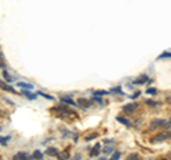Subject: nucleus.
I'll use <instances>...</instances> for the list:
<instances>
[{
    "mask_svg": "<svg viewBox=\"0 0 171 160\" xmlns=\"http://www.w3.org/2000/svg\"><path fill=\"white\" fill-rule=\"evenodd\" d=\"M168 136H170V133H160V134L154 136L153 139H151V143H161V142H164Z\"/></svg>",
    "mask_w": 171,
    "mask_h": 160,
    "instance_id": "f257e3e1",
    "label": "nucleus"
},
{
    "mask_svg": "<svg viewBox=\"0 0 171 160\" xmlns=\"http://www.w3.org/2000/svg\"><path fill=\"white\" fill-rule=\"evenodd\" d=\"M136 109H137V103H130V105L123 107V112H124V113H133Z\"/></svg>",
    "mask_w": 171,
    "mask_h": 160,
    "instance_id": "f03ea898",
    "label": "nucleus"
},
{
    "mask_svg": "<svg viewBox=\"0 0 171 160\" xmlns=\"http://www.w3.org/2000/svg\"><path fill=\"white\" fill-rule=\"evenodd\" d=\"M0 89L4 90V91H10V93H16V90L13 89L12 86H9L7 83H4V82H1L0 80Z\"/></svg>",
    "mask_w": 171,
    "mask_h": 160,
    "instance_id": "7ed1b4c3",
    "label": "nucleus"
},
{
    "mask_svg": "<svg viewBox=\"0 0 171 160\" xmlns=\"http://www.w3.org/2000/svg\"><path fill=\"white\" fill-rule=\"evenodd\" d=\"M165 125H167V122L164 119H155L153 123H151V127L154 129V127H160V126H165Z\"/></svg>",
    "mask_w": 171,
    "mask_h": 160,
    "instance_id": "20e7f679",
    "label": "nucleus"
},
{
    "mask_svg": "<svg viewBox=\"0 0 171 160\" xmlns=\"http://www.w3.org/2000/svg\"><path fill=\"white\" fill-rule=\"evenodd\" d=\"M99 153H100V144L93 146V149L90 150V156H91V157H94V156H97Z\"/></svg>",
    "mask_w": 171,
    "mask_h": 160,
    "instance_id": "39448f33",
    "label": "nucleus"
},
{
    "mask_svg": "<svg viewBox=\"0 0 171 160\" xmlns=\"http://www.w3.org/2000/svg\"><path fill=\"white\" fill-rule=\"evenodd\" d=\"M47 154L54 156V157H59V156H60V154H59V150L54 149V147H49V149H47Z\"/></svg>",
    "mask_w": 171,
    "mask_h": 160,
    "instance_id": "423d86ee",
    "label": "nucleus"
},
{
    "mask_svg": "<svg viewBox=\"0 0 171 160\" xmlns=\"http://www.w3.org/2000/svg\"><path fill=\"white\" fill-rule=\"evenodd\" d=\"M17 86L21 87V89H33V85H30V83H23V82H19Z\"/></svg>",
    "mask_w": 171,
    "mask_h": 160,
    "instance_id": "0eeeda50",
    "label": "nucleus"
},
{
    "mask_svg": "<svg viewBox=\"0 0 171 160\" xmlns=\"http://www.w3.org/2000/svg\"><path fill=\"white\" fill-rule=\"evenodd\" d=\"M21 93H23V94H24L26 97H29L30 100H34V99H36V94H33V93H30V90H29V91H27V90H23Z\"/></svg>",
    "mask_w": 171,
    "mask_h": 160,
    "instance_id": "6e6552de",
    "label": "nucleus"
},
{
    "mask_svg": "<svg viewBox=\"0 0 171 160\" xmlns=\"http://www.w3.org/2000/svg\"><path fill=\"white\" fill-rule=\"evenodd\" d=\"M61 102L63 103H67V105H71V106H76V102L71 100L70 97H61Z\"/></svg>",
    "mask_w": 171,
    "mask_h": 160,
    "instance_id": "1a4fd4ad",
    "label": "nucleus"
},
{
    "mask_svg": "<svg viewBox=\"0 0 171 160\" xmlns=\"http://www.w3.org/2000/svg\"><path fill=\"white\" fill-rule=\"evenodd\" d=\"M3 77H4V80H6L7 83H12V82H13V79L10 77V74H9L6 70H3Z\"/></svg>",
    "mask_w": 171,
    "mask_h": 160,
    "instance_id": "9d476101",
    "label": "nucleus"
},
{
    "mask_svg": "<svg viewBox=\"0 0 171 160\" xmlns=\"http://www.w3.org/2000/svg\"><path fill=\"white\" fill-rule=\"evenodd\" d=\"M41 157H43V153L40 150H36L33 154H32V159H41Z\"/></svg>",
    "mask_w": 171,
    "mask_h": 160,
    "instance_id": "9b49d317",
    "label": "nucleus"
},
{
    "mask_svg": "<svg viewBox=\"0 0 171 160\" xmlns=\"http://www.w3.org/2000/svg\"><path fill=\"white\" fill-rule=\"evenodd\" d=\"M147 80H148V77H147V76H143V77H140L138 80H136L134 83H136V85H143V83H145Z\"/></svg>",
    "mask_w": 171,
    "mask_h": 160,
    "instance_id": "f8f14e48",
    "label": "nucleus"
},
{
    "mask_svg": "<svg viewBox=\"0 0 171 160\" xmlns=\"http://www.w3.org/2000/svg\"><path fill=\"white\" fill-rule=\"evenodd\" d=\"M27 157H29L27 153H17L16 156H14V159H27Z\"/></svg>",
    "mask_w": 171,
    "mask_h": 160,
    "instance_id": "ddd939ff",
    "label": "nucleus"
},
{
    "mask_svg": "<svg viewBox=\"0 0 171 160\" xmlns=\"http://www.w3.org/2000/svg\"><path fill=\"white\" fill-rule=\"evenodd\" d=\"M117 120H119L120 123H124V125L125 126H130V122H128V120H127V119H124V117H117Z\"/></svg>",
    "mask_w": 171,
    "mask_h": 160,
    "instance_id": "4468645a",
    "label": "nucleus"
},
{
    "mask_svg": "<svg viewBox=\"0 0 171 160\" xmlns=\"http://www.w3.org/2000/svg\"><path fill=\"white\" fill-rule=\"evenodd\" d=\"M113 146H107V147H104V153H113Z\"/></svg>",
    "mask_w": 171,
    "mask_h": 160,
    "instance_id": "2eb2a0df",
    "label": "nucleus"
},
{
    "mask_svg": "<svg viewBox=\"0 0 171 160\" xmlns=\"http://www.w3.org/2000/svg\"><path fill=\"white\" fill-rule=\"evenodd\" d=\"M7 142H9V137H6V139H4V137H1V136H0V143H1L3 146H6V144H7Z\"/></svg>",
    "mask_w": 171,
    "mask_h": 160,
    "instance_id": "dca6fc26",
    "label": "nucleus"
},
{
    "mask_svg": "<svg viewBox=\"0 0 171 160\" xmlns=\"http://www.w3.org/2000/svg\"><path fill=\"white\" fill-rule=\"evenodd\" d=\"M164 57H171V53L170 52H164V53H161L160 59H164Z\"/></svg>",
    "mask_w": 171,
    "mask_h": 160,
    "instance_id": "f3484780",
    "label": "nucleus"
},
{
    "mask_svg": "<svg viewBox=\"0 0 171 160\" xmlns=\"http://www.w3.org/2000/svg\"><path fill=\"white\" fill-rule=\"evenodd\" d=\"M40 96H43V97H46V99H49V100H54V97H51L49 94H44V93H39Z\"/></svg>",
    "mask_w": 171,
    "mask_h": 160,
    "instance_id": "a211bd4d",
    "label": "nucleus"
},
{
    "mask_svg": "<svg viewBox=\"0 0 171 160\" xmlns=\"http://www.w3.org/2000/svg\"><path fill=\"white\" fill-rule=\"evenodd\" d=\"M119 157H120V153H119V152H116V153L111 156V160H117Z\"/></svg>",
    "mask_w": 171,
    "mask_h": 160,
    "instance_id": "6ab92c4d",
    "label": "nucleus"
},
{
    "mask_svg": "<svg viewBox=\"0 0 171 160\" xmlns=\"http://www.w3.org/2000/svg\"><path fill=\"white\" fill-rule=\"evenodd\" d=\"M147 93H148V94H155V93H157V90L153 89V87H150V89L147 90Z\"/></svg>",
    "mask_w": 171,
    "mask_h": 160,
    "instance_id": "aec40b11",
    "label": "nucleus"
},
{
    "mask_svg": "<svg viewBox=\"0 0 171 160\" xmlns=\"http://www.w3.org/2000/svg\"><path fill=\"white\" fill-rule=\"evenodd\" d=\"M167 125H168V126H171V119L168 120V122H167Z\"/></svg>",
    "mask_w": 171,
    "mask_h": 160,
    "instance_id": "412c9836",
    "label": "nucleus"
},
{
    "mask_svg": "<svg viewBox=\"0 0 171 160\" xmlns=\"http://www.w3.org/2000/svg\"><path fill=\"white\" fill-rule=\"evenodd\" d=\"M0 132H1V126H0Z\"/></svg>",
    "mask_w": 171,
    "mask_h": 160,
    "instance_id": "4be33fe9",
    "label": "nucleus"
},
{
    "mask_svg": "<svg viewBox=\"0 0 171 160\" xmlns=\"http://www.w3.org/2000/svg\"><path fill=\"white\" fill-rule=\"evenodd\" d=\"M0 114H1V112H0Z\"/></svg>",
    "mask_w": 171,
    "mask_h": 160,
    "instance_id": "5701e85b",
    "label": "nucleus"
}]
</instances>
